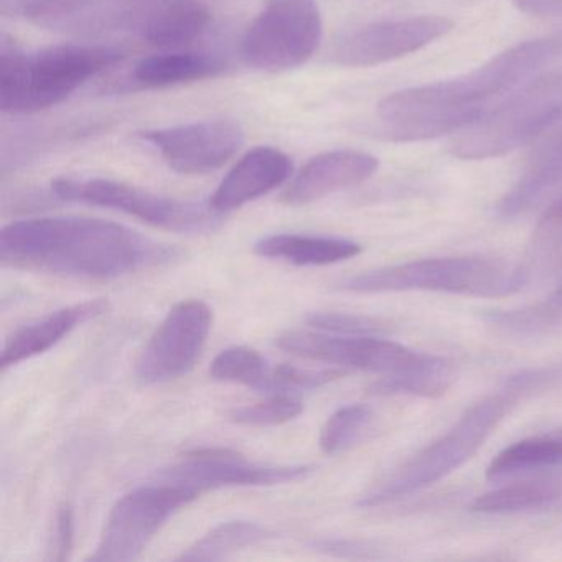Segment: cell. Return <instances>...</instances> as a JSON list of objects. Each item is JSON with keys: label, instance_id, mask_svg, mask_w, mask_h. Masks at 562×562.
Returning a JSON list of instances; mask_svg holds the SVG:
<instances>
[{"label": "cell", "instance_id": "6da1fadb", "mask_svg": "<svg viewBox=\"0 0 562 562\" xmlns=\"http://www.w3.org/2000/svg\"><path fill=\"white\" fill-rule=\"evenodd\" d=\"M562 57V34L522 42L470 74L390 94L376 110L381 136L416 143L457 134L485 116L495 101Z\"/></svg>", "mask_w": 562, "mask_h": 562}, {"label": "cell", "instance_id": "7a4b0ae2", "mask_svg": "<svg viewBox=\"0 0 562 562\" xmlns=\"http://www.w3.org/2000/svg\"><path fill=\"white\" fill-rule=\"evenodd\" d=\"M179 252L139 233L97 218H34L0 232V262L61 278L111 281L169 265Z\"/></svg>", "mask_w": 562, "mask_h": 562}, {"label": "cell", "instance_id": "3957f363", "mask_svg": "<svg viewBox=\"0 0 562 562\" xmlns=\"http://www.w3.org/2000/svg\"><path fill=\"white\" fill-rule=\"evenodd\" d=\"M25 18L60 34L97 37L120 32L160 48L192 44L210 21L199 0H42Z\"/></svg>", "mask_w": 562, "mask_h": 562}, {"label": "cell", "instance_id": "277c9868", "mask_svg": "<svg viewBox=\"0 0 562 562\" xmlns=\"http://www.w3.org/2000/svg\"><path fill=\"white\" fill-rule=\"evenodd\" d=\"M110 45L68 44L25 54L2 37L0 106L9 114H34L57 106L81 85L123 60Z\"/></svg>", "mask_w": 562, "mask_h": 562}, {"label": "cell", "instance_id": "5b68a950", "mask_svg": "<svg viewBox=\"0 0 562 562\" xmlns=\"http://www.w3.org/2000/svg\"><path fill=\"white\" fill-rule=\"evenodd\" d=\"M528 285L519 266L486 256L419 259L351 276L340 282L353 294L440 292L467 297H506Z\"/></svg>", "mask_w": 562, "mask_h": 562}, {"label": "cell", "instance_id": "8992f818", "mask_svg": "<svg viewBox=\"0 0 562 562\" xmlns=\"http://www.w3.org/2000/svg\"><path fill=\"white\" fill-rule=\"evenodd\" d=\"M516 401L518 397L508 390L483 397L467 409L439 439L414 453L380 480L370 492L364 493L358 505L361 508H378L446 479L482 449Z\"/></svg>", "mask_w": 562, "mask_h": 562}, {"label": "cell", "instance_id": "52a82bcc", "mask_svg": "<svg viewBox=\"0 0 562 562\" xmlns=\"http://www.w3.org/2000/svg\"><path fill=\"white\" fill-rule=\"evenodd\" d=\"M562 120V70L539 75L450 140L453 156L485 160L535 140Z\"/></svg>", "mask_w": 562, "mask_h": 562}, {"label": "cell", "instance_id": "ba28073f", "mask_svg": "<svg viewBox=\"0 0 562 562\" xmlns=\"http://www.w3.org/2000/svg\"><path fill=\"white\" fill-rule=\"evenodd\" d=\"M52 193L64 202L117 210L167 232L199 235L215 232L222 225V213L210 205L167 199L116 180L61 177L52 183Z\"/></svg>", "mask_w": 562, "mask_h": 562}, {"label": "cell", "instance_id": "9c48e42d", "mask_svg": "<svg viewBox=\"0 0 562 562\" xmlns=\"http://www.w3.org/2000/svg\"><path fill=\"white\" fill-rule=\"evenodd\" d=\"M322 31L315 0H266L243 35V61L271 74L301 67L317 52Z\"/></svg>", "mask_w": 562, "mask_h": 562}, {"label": "cell", "instance_id": "30bf717a", "mask_svg": "<svg viewBox=\"0 0 562 562\" xmlns=\"http://www.w3.org/2000/svg\"><path fill=\"white\" fill-rule=\"evenodd\" d=\"M199 495L192 490L164 480L133 490L110 513L91 561H134L143 554L167 519Z\"/></svg>", "mask_w": 562, "mask_h": 562}, {"label": "cell", "instance_id": "8fae6325", "mask_svg": "<svg viewBox=\"0 0 562 562\" xmlns=\"http://www.w3.org/2000/svg\"><path fill=\"white\" fill-rule=\"evenodd\" d=\"M278 347L297 357L381 376H403L427 367L436 355L411 350L396 341L367 335H328L288 331Z\"/></svg>", "mask_w": 562, "mask_h": 562}, {"label": "cell", "instance_id": "7c38bea8", "mask_svg": "<svg viewBox=\"0 0 562 562\" xmlns=\"http://www.w3.org/2000/svg\"><path fill=\"white\" fill-rule=\"evenodd\" d=\"M213 314L202 301H183L170 308L137 360L143 384L169 383L192 370L212 330Z\"/></svg>", "mask_w": 562, "mask_h": 562}, {"label": "cell", "instance_id": "4fadbf2b", "mask_svg": "<svg viewBox=\"0 0 562 562\" xmlns=\"http://www.w3.org/2000/svg\"><path fill=\"white\" fill-rule=\"evenodd\" d=\"M452 29V21L439 15L374 22L337 41L331 61L340 67H376L427 47L446 37Z\"/></svg>", "mask_w": 562, "mask_h": 562}, {"label": "cell", "instance_id": "5bb4252c", "mask_svg": "<svg viewBox=\"0 0 562 562\" xmlns=\"http://www.w3.org/2000/svg\"><path fill=\"white\" fill-rule=\"evenodd\" d=\"M312 472L307 465H258L232 449H199L164 470L159 480L192 490L196 495L226 486H271L299 482Z\"/></svg>", "mask_w": 562, "mask_h": 562}, {"label": "cell", "instance_id": "9a60e30c", "mask_svg": "<svg viewBox=\"0 0 562 562\" xmlns=\"http://www.w3.org/2000/svg\"><path fill=\"white\" fill-rule=\"evenodd\" d=\"M144 140L156 147L167 166L186 176L209 173L225 166L245 144V131L233 120H209L147 131Z\"/></svg>", "mask_w": 562, "mask_h": 562}, {"label": "cell", "instance_id": "2e32d148", "mask_svg": "<svg viewBox=\"0 0 562 562\" xmlns=\"http://www.w3.org/2000/svg\"><path fill=\"white\" fill-rule=\"evenodd\" d=\"M376 157L358 150H331L308 160L282 193L289 206L308 205L331 193L367 182L378 170Z\"/></svg>", "mask_w": 562, "mask_h": 562}, {"label": "cell", "instance_id": "e0dca14e", "mask_svg": "<svg viewBox=\"0 0 562 562\" xmlns=\"http://www.w3.org/2000/svg\"><path fill=\"white\" fill-rule=\"evenodd\" d=\"M291 173L288 154L274 147H256L229 170L210 199V206L218 213L241 209L281 187Z\"/></svg>", "mask_w": 562, "mask_h": 562}, {"label": "cell", "instance_id": "ac0fdd59", "mask_svg": "<svg viewBox=\"0 0 562 562\" xmlns=\"http://www.w3.org/2000/svg\"><path fill=\"white\" fill-rule=\"evenodd\" d=\"M110 304L104 299L83 302V304L70 305V307L55 311L42 321L24 325L15 330L5 341L0 357L2 370L15 367L22 361L38 357L45 351L60 344L65 337L71 334L75 328L83 325L85 322L93 321L106 314Z\"/></svg>", "mask_w": 562, "mask_h": 562}, {"label": "cell", "instance_id": "d6986e66", "mask_svg": "<svg viewBox=\"0 0 562 562\" xmlns=\"http://www.w3.org/2000/svg\"><path fill=\"white\" fill-rule=\"evenodd\" d=\"M562 190V126L549 134L529 157L525 172L498 203V215L516 218Z\"/></svg>", "mask_w": 562, "mask_h": 562}, {"label": "cell", "instance_id": "ffe728a7", "mask_svg": "<svg viewBox=\"0 0 562 562\" xmlns=\"http://www.w3.org/2000/svg\"><path fill=\"white\" fill-rule=\"evenodd\" d=\"M226 70L222 58L199 52H176L144 58L133 71L134 87L143 90L179 87L218 77Z\"/></svg>", "mask_w": 562, "mask_h": 562}, {"label": "cell", "instance_id": "44dd1931", "mask_svg": "<svg viewBox=\"0 0 562 562\" xmlns=\"http://www.w3.org/2000/svg\"><path fill=\"white\" fill-rule=\"evenodd\" d=\"M255 252L294 266H328L360 255L358 243L344 238L307 235H272L259 239Z\"/></svg>", "mask_w": 562, "mask_h": 562}, {"label": "cell", "instance_id": "7402d4cb", "mask_svg": "<svg viewBox=\"0 0 562 562\" xmlns=\"http://www.w3.org/2000/svg\"><path fill=\"white\" fill-rule=\"evenodd\" d=\"M562 498V472L541 473L509 483L476 496L470 509L485 515L532 512L554 505Z\"/></svg>", "mask_w": 562, "mask_h": 562}, {"label": "cell", "instance_id": "603a6c76", "mask_svg": "<svg viewBox=\"0 0 562 562\" xmlns=\"http://www.w3.org/2000/svg\"><path fill=\"white\" fill-rule=\"evenodd\" d=\"M485 322L505 337L546 338L562 334V282L541 301L509 311H490Z\"/></svg>", "mask_w": 562, "mask_h": 562}, {"label": "cell", "instance_id": "cb8c5ba5", "mask_svg": "<svg viewBox=\"0 0 562 562\" xmlns=\"http://www.w3.org/2000/svg\"><path fill=\"white\" fill-rule=\"evenodd\" d=\"M559 467H562V436L529 437L496 453L486 467V476L502 480Z\"/></svg>", "mask_w": 562, "mask_h": 562}, {"label": "cell", "instance_id": "d4e9b609", "mask_svg": "<svg viewBox=\"0 0 562 562\" xmlns=\"http://www.w3.org/2000/svg\"><path fill=\"white\" fill-rule=\"evenodd\" d=\"M274 536L271 529L252 521H226L215 526L202 539L190 546L180 561H223L235 552L261 544Z\"/></svg>", "mask_w": 562, "mask_h": 562}, {"label": "cell", "instance_id": "484cf974", "mask_svg": "<svg viewBox=\"0 0 562 562\" xmlns=\"http://www.w3.org/2000/svg\"><path fill=\"white\" fill-rule=\"evenodd\" d=\"M519 268L526 279L535 276L554 274L562 269V196H558L542 213L532 232L528 258Z\"/></svg>", "mask_w": 562, "mask_h": 562}, {"label": "cell", "instance_id": "4316f807", "mask_svg": "<svg viewBox=\"0 0 562 562\" xmlns=\"http://www.w3.org/2000/svg\"><path fill=\"white\" fill-rule=\"evenodd\" d=\"M456 368L443 357L434 358L423 370L403 376H381L371 386V393L381 396L440 397L452 387Z\"/></svg>", "mask_w": 562, "mask_h": 562}, {"label": "cell", "instance_id": "83f0119b", "mask_svg": "<svg viewBox=\"0 0 562 562\" xmlns=\"http://www.w3.org/2000/svg\"><path fill=\"white\" fill-rule=\"evenodd\" d=\"M373 420V411L364 404H348L335 411L322 427L321 449L337 456L353 447Z\"/></svg>", "mask_w": 562, "mask_h": 562}, {"label": "cell", "instance_id": "f1b7e54d", "mask_svg": "<svg viewBox=\"0 0 562 562\" xmlns=\"http://www.w3.org/2000/svg\"><path fill=\"white\" fill-rule=\"evenodd\" d=\"M269 370L268 361L249 347H229L213 360L210 374L216 381L239 383L252 390H262Z\"/></svg>", "mask_w": 562, "mask_h": 562}, {"label": "cell", "instance_id": "f546056e", "mask_svg": "<svg viewBox=\"0 0 562 562\" xmlns=\"http://www.w3.org/2000/svg\"><path fill=\"white\" fill-rule=\"evenodd\" d=\"M347 371L335 370H301L291 364H281L269 370L268 378L262 384L261 393L288 394L294 390H317L340 380Z\"/></svg>", "mask_w": 562, "mask_h": 562}, {"label": "cell", "instance_id": "4dcf8cb0", "mask_svg": "<svg viewBox=\"0 0 562 562\" xmlns=\"http://www.w3.org/2000/svg\"><path fill=\"white\" fill-rule=\"evenodd\" d=\"M301 413V401L289 394H272V397L262 403L238 407L229 414V417L241 426L266 427L281 426L295 419Z\"/></svg>", "mask_w": 562, "mask_h": 562}, {"label": "cell", "instance_id": "1f68e13d", "mask_svg": "<svg viewBox=\"0 0 562 562\" xmlns=\"http://www.w3.org/2000/svg\"><path fill=\"white\" fill-rule=\"evenodd\" d=\"M307 324L327 334L367 335V337H384L391 327L380 318L367 315L345 314V312H314L308 315Z\"/></svg>", "mask_w": 562, "mask_h": 562}, {"label": "cell", "instance_id": "d6a6232c", "mask_svg": "<svg viewBox=\"0 0 562 562\" xmlns=\"http://www.w3.org/2000/svg\"><path fill=\"white\" fill-rule=\"evenodd\" d=\"M315 551L334 558L344 559H381L384 558L383 549L373 542L360 541V539L322 538L312 542Z\"/></svg>", "mask_w": 562, "mask_h": 562}, {"label": "cell", "instance_id": "836d02e7", "mask_svg": "<svg viewBox=\"0 0 562 562\" xmlns=\"http://www.w3.org/2000/svg\"><path fill=\"white\" fill-rule=\"evenodd\" d=\"M75 548V512L68 503L61 505L55 518V552L52 559L55 561H67L70 559Z\"/></svg>", "mask_w": 562, "mask_h": 562}, {"label": "cell", "instance_id": "e575fe53", "mask_svg": "<svg viewBox=\"0 0 562 562\" xmlns=\"http://www.w3.org/2000/svg\"><path fill=\"white\" fill-rule=\"evenodd\" d=\"M519 11L532 15H562V0H512Z\"/></svg>", "mask_w": 562, "mask_h": 562}, {"label": "cell", "instance_id": "d590c367", "mask_svg": "<svg viewBox=\"0 0 562 562\" xmlns=\"http://www.w3.org/2000/svg\"><path fill=\"white\" fill-rule=\"evenodd\" d=\"M42 0H2V11L4 12H19L24 15L29 9L34 8Z\"/></svg>", "mask_w": 562, "mask_h": 562}]
</instances>
